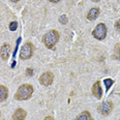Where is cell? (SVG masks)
<instances>
[{"instance_id": "cell-8", "label": "cell", "mask_w": 120, "mask_h": 120, "mask_svg": "<svg viewBox=\"0 0 120 120\" xmlns=\"http://www.w3.org/2000/svg\"><path fill=\"white\" fill-rule=\"evenodd\" d=\"M91 92L96 98L101 99V96H102V89H101V81H96L95 83L93 84L91 88Z\"/></svg>"}, {"instance_id": "cell-12", "label": "cell", "mask_w": 120, "mask_h": 120, "mask_svg": "<svg viewBox=\"0 0 120 120\" xmlns=\"http://www.w3.org/2000/svg\"><path fill=\"white\" fill-rule=\"evenodd\" d=\"M90 118H91V117H90L89 112L88 111H84V112H82L78 117H77L76 120H89Z\"/></svg>"}, {"instance_id": "cell-2", "label": "cell", "mask_w": 120, "mask_h": 120, "mask_svg": "<svg viewBox=\"0 0 120 120\" xmlns=\"http://www.w3.org/2000/svg\"><path fill=\"white\" fill-rule=\"evenodd\" d=\"M59 32L57 30H50L44 35L42 41L48 49H53L59 41Z\"/></svg>"}, {"instance_id": "cell-21", "label": "cell", "mask_w": 120, "mask_h": 120, "mask_svg": "<svg viewBox=\"0 0 120 120\" xmlns=\"http://www.w3.org/2000/svg\"><path fill=\"white\" fill-rule=\"evenodd\" d=\"M11 2H14V3H17V2H19L20 0H11Z\"/></svg>"}, {"instance_id": "cell-24", "label": "cell", "mask_w": 120, "mask_h": 120, "mask_svg": "<svg viewBox=\"0 0 120 120\" xmlns=\"http://www.w3.org/2000/svg\"><path fill=\"white\" fill-rule=\"evenodd\" d=\"M119 120H120V119H119Z\"/></svg>"}, {"instance_id": "cell-9", "label": "cell", "mask_w": 120, "mask_h": 120, "mask_svg": "<svg viewBox=\"0 0 120 120\" xmlns=\"http://www.w3.org/2000/svg\"><path fill=\"white\" fill-rule=\"evenodd\" d=\"M27 116V112L22 108H18L12 114V119L14 120H25Z\"/></svg>"}, {"instance_id": "cell-16", "label": "cell", "mask_w": 120, "mask_h": 120, "mask_svg": "<svg viewBox=\"0 0 120 120\" xmlns=\"http://www.w3.org/2000/svg\"><path fill=\"white\" fill-rule=\"evenodd\" d=\"M18 28V23L17 22H11L9 23V30L11 31H16Z\"/></svg>"}, {"instance_id": "cell-3", "label": "cell", "mask_w": 120, "mask_h": 120, "mask_svg": "<svg viewBox=\"0 0 120 120\" xmlns=\"http://www.w3.org/2000/svg\"><path fill=\"white\" fill-rule=\"evenodd\" d=\"M33 50H34V47L31 42H26L24 44V46L22 47L21 49V52H20V59L21 60H27V59H30L33 55Z\"/></svg>"}, {"instance_id": "cell-22", "label": "cell", "mask_w": 120, "mask_h": 120, "mask_svg": "<svg viewBox=\"0 0 120 120\" xmlns=\"http://www.w3.org/2000/svg\"><path fill=\"white\" fill-rule=\"evenodd\" d=\"M91 1H93V2H98V1H101V0H91Z\"/></svg>"}, {"instance_id": "cell-14", "label": "cell", "mask_w": 120, "mask_h": 120, "mask_svg": "<svg viewBox=\"0 0 120 120\" xmlns=\"http://www.w3.org/2000/svg\"><path fill=\"white\" fill-rule=\"evenodd\" d=\"M104 83H105V85H106L107 90H109L110 87H111L112 85L114 84V81H113L112 79H105V80H104Z\"/></svg>"}, {"instance_id": "cell-7", "label": "cell", "mask_w": 120, "mask_h": 120, "mask_svg": "<svg viewBox=\"0 0 120 120\" xmlns=\"http://www.w3.org/2000/svg\"><path fill=\"white\" fill-rule=\"evenodd\" d=\"M11 52V45L5 42V44L2 45V47L0 48V56L3 60H7L9 57V54Z\"/></svg>"}, {"instance_id": "cell-5", "label": "cell", "mask_w": 120, "mask_h": 120, "mask_svg": "<svg viewBox=\"0 0 120 120\" xmlns=\"http://www.w3.org/2000/svg\"><path fill=\"white\" fill-rule=\"evenodd\" d=\"M97 110H98V112L101 115H104V116H108V115L112 112V110H113V104H112V101H102L101 104L98 106Z\"/></svg>"}, {"instance_id": "cell-13", "label": "cell", "mask_w": 120, "mask_h": 120, "mask_svg": "<svg viewBox=\"0 0 120 120\" xmlns=\"http://www.w3.org/2000/svg\"><path fill=\"white\" fill-rule=\"evenodd\" d=\"M114 58L120 60V44H117L114 48Z\"/></svg>"}, {"instance_id": "cell-6", "label": "cell", "mask_w": 120, "mask_h": 120, "mask_svg": "<svg viewBox=\"0 0 120 120\" xmlns=\"http://www.w3.org/2000/svg\"><path fill=\"white\" fill-rule=\"evenodd\" d=\"M54 81V75L51 71H46L39 77V82L44 86H50Z\"/></svg>"}, {"instance_id": "cell-19", "label": "cell", "mask_w": 120, "mask_h": 120, "mask_svg": "<svg viewBox=\"0 0 120 120\" xmlns=\"http://www.w3.org/2000/svg\"><path fill=\"white\" fill-rule=\"evenodd\" d=\"M44 120H54V118H53V117H52V116H47V117H46V118H45Z\"/></svg>"}, {"instance_id": "cell-23", "label": "cell", "mask_w": 120, "mask_h": 120, "mask_svg": "<svg viewBox=\"0 0 120 120\" xmlns=\"http://www.w3.org/2000/svg\"><path fill=\"white\" fill-rule=\"evenodd\" d=\"M89 120H93V119H89Z\"/></svg>"}, {"instance_id": "cell-1", "label": "cell", "mask_w": 120, "mask_h": 120, "mask_svg": "<svg viewBox=\"0 0 120 120\" xmlns=\"http://www.w3.org/2000/svg\"><path fill=\"white\" fill-rule=\"evenodd\" d=\"M33 86L30 84H23L18 88L16 94H15V98L17 101H26L29 99L33 94Z\"/></svg>"}, {"instance_id": "cell-17", "label": "cell", "mask_w": 120, "mask_h": 120, "mask_svg": "<svg viewBox=\"0 0 120 120\" xmlns=\"http://www.w3.org/2000/svg\"><path fill=\"white\" fill-rule=\"evenodd\" d=\"M115 29H116L117 32H120V20H117L115 22Z\"/></svg>"}, {"instance_id": "cell-15", "label": "cell", "mask_w": 120, "mask_h": 120, "mask_svg": "<svg viewBox=\"0 0 120 120\" xmlns=\"http://www.w3.org/2000/svg\"><path fill=\"white\" fill-rule=\"evenodd\" d=\"M59 22H60L61 24H64V25H65L67 22H68V18H67L66 15H62V16H60V17H59Z\"/></svg>"}, {"instance_id": "cell-18", "label": "cell", "mask_w": 120, "mask_h": 120, "mask_svg": "<svg viewBox=\"0 0 120 120\" xmlns=\"http://www.w3.org/2000/svg\"><path fill=\"white\" fill-rule=\"evenodd\" d=\"M32 74H33V71H32V68H27V71H26V75H27V77H31L32 76Z\"/></svg>"}, {"instance_id": "cell-20", "label": "cell", "mask_w": 120, "mask_h": 120, "mask_svg": "<svg viewBox=\"0 0 120 120\" xmlns=\"http://www.w3.org/2000/svg\"><path fill=\"white\" fill-rule=\"evenodd\" d=\"M49 1L54 2V3H57V2H60V1H61V0H49Z\"/></svg>"}, {"instance_id": "cell-10", "label": "cell", "mask_w": 120, "mask_h": 120, "mask_svg": "<svg viewBox=\"0 0 120 120\" xmlns=\"http://www.w3.org/2000/svg\"><path fill=\"white\" fill-rule=\"evenodd\" d=\"M99 12H101V9H99L98 7H93V8L90 9L88 11V14H87V19H88L89 21H94V20L99 16Z\"/></svg>"}, {"instance_id": "cell-11", "label": "cell", "mask_w": 120, "mask_h": 120, "mask_svg": "<svg viewBox=\"0 0 120 120\" xmlns=\"http://www.w3.org/2000/svg\"><path fill=\"white\" fill-rule=\"evenodd\" d=\"M8 96V89L4 85H0V102L4 101Z\"/></svg>"}, {"instance_id": "cell-4", "label": "cell", "mask_w": 120, "mask_h": 120, "mask_svg": "<svg viewBox=\"0 0 120 120\" xmlns=\"http://www.w3.org/2000/svg\"><path fill=\"white\" fill-rule=\"evenodd\" d=\"M92 35L94 38L98 39V41H102L107 35V26L104 23H99L96 25L95 29L92 31Z\"/></svg>"}]
</instances>
